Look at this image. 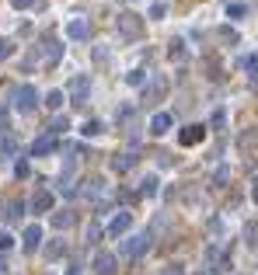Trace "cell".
Instances as JSON below:
<instances>
[{
	"label": "cell",
	"instance_id": "29",
	"mask_svg": "<svg viewBox=\"0 0 258 275\" xmlns=\"http://www.w3.org/2000/svg\"><path fill=\"white\" fill-rule=\"evenodd\" d=\"M14 56V42L11 39H0V63H4V59H11Z\"/></svg>",
	"mask_w": 258,
	"mask_h": 275
},
{
	"label": "cell",
	"instance_id": "6",
	"mask_svg": "<svg viewBox=\"0 0 258 275\" xmlns=\"http://www.w3.org/2000/svg\"><path fill=\"white\" fill-rule=\"evenodd\" d=\"M53 202H56V198H53L49 188H35V195H32L28 206H32V213H53Z\"/></svg>",
	"mask_w": 258,
	"mask_h": 275
},
{
	"label": "cell",
	"instance_id": "39",
	"mask_svg": "<svg viewBox=\"0 0 258 275\" xmlns=\"http://www.w3.org/2000/svg\"><path fill=\"white\" fill-rule=\"evenodd\" d=\"M0 154H4V157H7V154H14V139H11V136L0 143Z\"/></svg>",
	"mask_w": 258,
	"mask_h": 275
},
{
	"label": "cell",
	"instance_id": "12",
	"mask_svg": "<svg viewBox=\"0 0 258 275\" xmlns=\"http://www.w3.org/2000/svg\"><path fill=\"white\" fill-rule=\"evenodd\" d=\"M136 164H139L136 154H115V157H112V171H115V174H126V171H133Z\"/></svg>",
	"mask_w": 258,
	"mask_h": 275
},
{
	"label": "cell",
	"instance_id": "36",
	"mask_svg": "<svg viewBox=\"0 0 258 275\" xmlns=\"http://www.w3.org/2000/svg\"><path fill=\"white\" fill-rule=\"evenodd\" d=\"M14 174H18V178H28V174H32V167H28V160H18V167H14Z\"/></svg>",
	"mask_w": 258,
	"mask_h": 275
},
{
	"label": "cell",
	"instance_id": "27",
	"mask_svg": "<svg viewBox=\"0 0 258 275\" xmlns=\"http://www.w3.org/2000/svg\"><path fill=\"white\" fill-rule=\"evenodd\" d=\"M227 181H230V167H227V164H220L217 174H213V185H227Z\"/></svg>",
	"mask_w": 258,
	"mask_h": 275
},
{
	"label": "cell",
	"instance_id": "38",
	"mask_svg": "<svg viewBox=\"0 0 258 275\" xmlns=\"http://www.w3.org/2000/svg\"><path fill=\"white\" fill-rule=\"evenodd\" d=\"M11 4H14V7H42V0H11Z\"/></svg>",
	"mask_w": 258,
	"mask_h": 275
},
{
	"label": "cell",
	"instance_id": "11",
	"mask_svg": "<svg viewBox=\"0 0 258 275\" xmlns=\"http://www.w3.org/2000/svg\"><path fill=\"white\" fill-rule=\"evenodd\" d=\"M87 35H91V24H87L84 18H74L70 24H66V39H74V42H84Z\"/></svg>",
	"mask_w": 258,
	"mask_h": 275
},
{
	"label": "cell",
	"instance_id": "23",
	"mask_svg": "<svg viewBox=\"0 0 258 275\" xmlns=\"http://www.w3.org/2000/svg\"><path fill=\"white\" fill-rule=\"evenodd\" d=\"M244 244H251V247L258 244V223H255V219H251V223H244Z\"/></svg>",
	"mask_w": 258,
	"mask_h": 275
},
{
	"label": "cell",
	"instance_id": "4",
	"mask_svg": "<svg viewBox=\"0 0 258 275\" xmlns=\"http://www.w3.org/2000/svg\"><path fill=\"white\" fill-rule=\"evenodd\" d=\"M164 94H168V77H150V84L143 87V101L154 105V101H160Z\"/></svg>",
	"mask_w": 258,
	"mask_h": 275
},
{
	"label": "cell",
	"instance_id": "7",
	"mask_svg": "<svg viewBox=\"0 0 258 275\" xmlns=\"http://www.w3.org/2000/svg\"><path fill=\"white\" fill-rule=\"evenodd\" d=\"M21 244H25V251H28V255H35V251L42 247V227H39V223L25 227V237H21Z\"/></svg>",
	"mask_w": 258,
	"mask_h": 275
},
{
	"label": "cell",
	"instance_id": "28",
	"mask_svg": "<svg viewBox=\"0 0 258 275\" xmlns=\"http://www.w3.org/2000/svg\"><path fill=\"white\" fill-rule=\"evenodd\" d=\"M241 66H244L248 73H258V53H248V56L241 59Z\"/></svg>",
	"mask_w": 258,
	"mask_h": 275
},
{
	"label": "cell",
	"instance_id": "33",
	"mask_svg": "<svg viewBox=\"0 0 258 275\" xmlns=\"http://www.w3.org/2000/svg\"><path fill=\"white\" fill-rule=\"evenodd\" d=\"M150 18H154V21H164V18H168V7H164V4H154V7H150Z\"/></svg>",
	"mask_w": 258,
	"mask_h": 275
},
{
	"label": "cell",
	"instance_id": "22",
	"mask_svg": "<svg viewBox=\"0 0 258 275\" xmlns=\"http://www.w3.org/2000/svg\"><path fill=\"white\" fill-rule=\"evenodd\" d=\"M70 223H74V213H66V209H63V213H53V227H56V230H66Z\"/></svg>",
	"mask_w": 258,
	"mask_h": 275
},
{
	"label": "cell",
	"instance_id": "15",
	"mask_svg": "<svg viewBox=\"0 0 258 275\" xmlns=\"http://www.w3.org/2000/svg\"><path fill=\"white\" fill-rule=\"evenodd\" d=\"M87 87H91V77H87V73H80V77L70 80V94H74V101H77V105H80V98L87 94Z\"/></svg>",
	"mask_w": 258,
	"mask_h": 275
},
{
	"label": "cell",
	"instance_id": "40",
	"mask_svg": "<svg viewBox=\"0 0 258 275\" xmlns=\"http://www.w3.org/2000/svg\"><path fill=\"white\" fill-rule=\"evenodd\" d=\"M164 275H185V272H181V265H168V268H164Z\"/></svg>",
	"mask_w": 258,
	"mask_h": 275
},
{
	"label": "cell",
	"instance_id": "1",
	"mask_svg": "<svg viewBox=\"0 0 258 275\" xmlns=\"http://www.w3.org/2000/svg\"><path fill=\"white\" fill-rule=\"evenodd\" d=\"M115 32H119L122 42H139L143 39V18L133 14V11H122L119 18H115Z\"/></svg>",
	"mask_w": 258,
	"mask_h": 275
},
{
	"label": "cell",
	"instance_id": "30",
	"mask_svg": "<svg viewBox=\"0 0 258 275\" xmlns=\"http://www.w3.org/2000/svg\"><path fill=\"white\" fill-rule=\"evenodd\" d=\"M63 101H66L63 98V91H49V94H45V105H49V108H60Z\"/></svg>",
	"mask_w": 258,
	"mask_h": 275
},
{
	"label": "cell",
	"instance_id": "37",
	"mask_svg": "<svg viewBox=\"0 0 258 275\" xmlns=\"http://www.w3.org/2000/svg\"><path fill=\"white\" fill-rule=\"evenodd\" d=\"M14 247V237L11 234H0V251H11Z\"/></svg>",
	"mask_w": 258,
	"mask_h": 275
},
{
	"label": "cell",
	"instance_id": "2",
	"mask_svg": "<svg viewBox=\"0 0 258 275\" xmlns=\"http://www.w3.org/2000/svg\"><path fill=\"white\" fill-rule=\"evenodd\" d=\"M150 240H154L150 230H139V234L126 237V240H122V255H126V258H139L143 251H150Z\"/></svg>",
	"mask_w": 258,
	"mask_h": 275
},
{
	"label": "cell",
	"instance_id": "24",
	"mask_svg": "<svg viewBox=\"0 0 258 275\" xmlns=\"http://www.w3.org/2000/svg\"><path fill=\"white\" fill-rule=\"evenodd\" d=\"M129 84H133V87H147V84H150V73H143V70H133V73H129Z\"/></svg>",
	"mask_w": 258,
	"mask_h": 275
},
{
	"label": "cell",
	"instance_id": "9",
	"mask_svg": "<svg viewBox=\"0 0 258 275\" xmlns=\"http://www.w3.org/2000/svg\"><path fill=\"white\" fill-rule=\"evenodd\" d=\"M202 136H206V126H185L178 133V143L181 146H196V143H202Z\"/></svg>",
	"mask_w": 258,
	"mask_h": 275
},
{
	"label": "cell",
	"instance_id": "13",
	"mask_svg": "<svg viewBox=\"0 0 258 275\" xmlns=\"http://www.w3.org/2000/svg\"><path fill=\"white\" fill-rule=\"evenodd\" d=\"M168 59H171V63H185V59H189L185 39H171V42H168Z\"/></svg>",
	"mask_w": 258,
	"mask_h": 275
},
{
	"label": "cell",
	"instance_id": "35",
	"mask_svg": "<svg viewBox=\"0 0 258 275\" xmlns=\"http://www.w3.org/2000/svg\"><path fill=\"white\" fill-rule=\"evenodd\" d=\"M223 126H227V112L217 108V112H213V129H223Z\"/></svg>",
	"mask_w": 258,
	"mask_h": 275
},
{
	"label": "cell",
	"instance_id": "34",
	"mask_svg": "<svg viewBox=\"0 0 258 275\" xmlns=\"http://www.w3.org/2000/svg\"><path fill=\"white\" fill-rule=\"evenodd\" d=\"M98 240H101V227L91 223V227H87V244H98Z\"/></svg>",
	"mask_w": 258,
	"mask_h": 275
},
{
	"label": "cell",
	"instance_id": "14",
	"mask_svg": "<svg viewBox=\"0 0 258 275\" xmlns=\"http://www.w3.org/2000/svg\"><path fill=\"white\" fill-rule=\"evenodd\" d=\"M171 122H175V118L168 115V112H157V115L150 118V133H154V136H164V133L171 129Z\"/></svg>",
	"mask_w": 258,
	"mask_h": 275
},
{
	"label": "cell",
	"instance_id": "19",
	"mask_svg": "<svg viewBox=\"0 0 258 275\" xmlns=\"http://www.w3.org/2000/svg\"><path fill=\"white\" fill-rule=\"evenodd\" d=\"M157 185H160L157 174H147L143 181H139V195H147V198H150V195H157Z\"/></svg>",
	"mask_w": 258,
	"mask_h": 275
},
{
	"label": "cell",
	"instance_id": "16",
	"mask_svg": "<svg viewBox=\"0 0 258 275\" xmlns=\"http://www.w3.org/2000/svg\"><path fill=\"white\" fill-rule=\"evenodd\" d=\"M21 216H25V202H18V198H11V202L4 206V219H7V223H18Z\"/></svg>",
	"mask_w": 258,
	"mask_h": 275
},
{
	"label": "cell",
	"instance_id": "8",
	"mask_svg": "<svg viewBox=\"0 0 258 275\" xmlns=\"http://www.w3.org/2000/svg\"><path fill=\"white\" fill-rule=\"evenodd\" d=\"M129 227H133V216H129L126 209H119V213L112 216V223H108V237H122Z\"/></svg>",
	"mask_w": 258,
	"mask_h": 275
},
{
	"label": "cell",
	"instance_id": "3",
	"mask_svg": "<svg viewBox=\"0 0 258 275\" xmlns=\"http://www.w3.org/2000/svg\"><path fill=\"white\" fill-rule=\"evenodd\" d=\"M35 105H39V91H35L32 84H21L18 91H14V108H18L21 115H32Z\"/></svg>",
	"mask_w": 258,
	"mask_h": 275
},
{
	"label": "cell",
	"instance_id": "5",
	"mask_svg": "<svg viewBox=\"0 0 258 275\" xmlns=\"http://www.w3.org/2000/svg\"><path fill=\"white\" fill-rule=\"evenodd\" d=\"M56 146H60V136L45 133V136H39L35 143H32V157H49V154H53Z\"/></svg>",
	"mask_w": 258,
	"mask_h": 275
},
{
	"label": "cell",
	"instance_id": "32",
	"mask_svg": "<svg viewBox=\"0 0 258 275\" xmlns=\"http://www.w3.org/2000/svg\"><path fill=\"white\" fill-rule=\"evenodd\" d=\"M63 251H66V244H63V240H56V244H49V247H45V255H49V258H60Z\"/></svg>",
	"mask_w": 258,
	"mask_h": 275
},
{
	"label": "cell",
	"instance_id": "20",
	"mask_svg": "<svg viewBox=\"0 0 258 275\" xmlns=\"http://www.w3.org/2000/svg\"><path fill=\"white\" fill-rule=\"evenodd\" d=\"M248 4H241V0H234V4H227V18H248Z\"/></svg>",
	"mask_w": 258,
	"mask_h": 275
},
{
	"label": "cell",
	"instance_id": "25",
	"mask_svg": "<svg viewBox=\"0 0 258 275\" xmlns=\"http://www.w3.org/2000/svg\"><path fill=\"white\" fill-rule=\"evenodd\" d=\"M101 185H105L101 178H91V181H87V188H84V195H87V198H98L101 195Z\"/></svg>",
	"mask_w": 258,
	"mask_h": 275
},
{
	"label": "cell",
	"instance_id": "10",
	"mask_svg": "<svg viewBox=\"0 0 258 275\" xmlns=\"http://www.w3.org/2000/svg\"><path fill=\"white\" fill-rule=\"evenodd\" d=\"M91 268H95L98 275H112V272H115V255L98 251V255H95V261H91Z\"/></svg>",
	"mask_w": 258,
	"mask_h": 275
},
{
	"label": "cell",
	"instance_id": "31",
	"mask_svg": "<svg viewBox=\"0 0 258 275\" xmlns=\"http://www.w3.org/2000/svg\"><path fill=\"white\" fill-rule=\"evenodd\" d=\"M66 129H70V122H66V118H56V122H53V129H49V133H53V136H63V133H66Z\"/></svg>",
	"mask_w": 258,
	"mask_h": 275
},
{
	"label": "cell",
	"instance_id": "18",
	"mask_svg": "<svg viewBox=\"0 0 258 275\" xmlns=\"http://www.w3.org/2000/svg\"><path fill=\"white\" fill-rule=\"evenodd\" d=\"M60 56H63V45L56 39H45V63L53 66V63H60Z\"/></svg>",
	"mask_w": 258,
	"mask_h": 275
},
{
	"label": "cell",
	"instance_id": "17",
	"mask_svg": "<svg viewBox=\"0 0 258 275\" xmlns=\"http://www.w3.org/2000/svg\"><path fill=\"white\" fill-rule=\"evenodd\" d=\"M238 146L244 150V154H248V150H255V146H258V129H244V133L238 136Z\"/></svg>",
	"mask_w": 258,
	"mask_h": 275
},
{
	"label": "cell",
	"instance_id": "41",
	"mask_svg": "<svg viewBox=\"0 0 258 275\" xmlns=\"http://www.w3.org/2000/svg\"><path fill=\"white\" fill-rule=\"evenodd\" d=\"M251 198H255V206H258V178H255V185H251Z\"/></svg>",
	"mask_w": 258,
	"mask_h": 275
},
{
	"label": "cell",
	"instance_id": "26",
	"mask_svg": "<svg viewBox=\"0 0 258 275\" xmlns=\"http://www.w3.org/2000/svg\"><path fill=\"white\" fill-rule=\"evenodd\" d=\"M80 133H84V136H98V133H105V129H101V122H98V118H87Z\"/></svg>",
	"mask_w": 258,
	"mask_h": 275
},
{
	"label": "cell",
	"instance_id": "21",
	"mask_svg": "<svg viewBox=\"0 0 258 275\" xmlns=\"http://www.w3.org/2000/svg\"><path fill=\"white\" fill-rule=\"evenodd\" d=\"M217 39H220V42H230V45H238L241 35L234 32V28H227V24H223V28H217Z\"/></svg>",
	"mask_w": 258,
	"mask_h": 275
}]
</instances>
